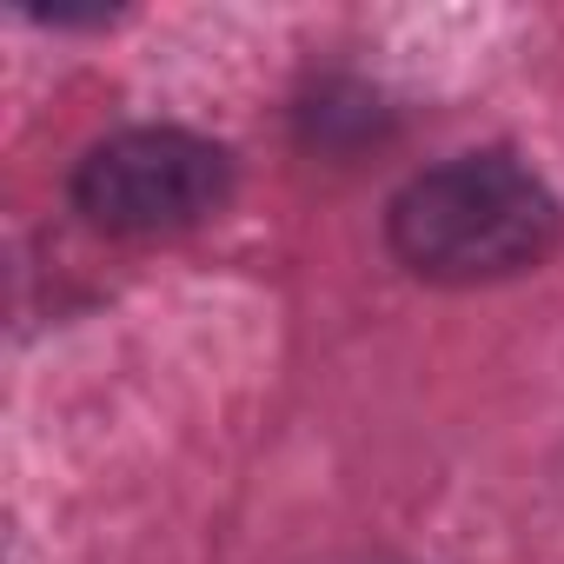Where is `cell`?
I'll use <instances>...</instances> for the list:
<instances>
[{
  "label": "cell",
  "mask_w": 564,
  "mask_h": 564,
  "mask_svg": "<svg viewBox=\"0 0 564 564\" xmlns=\"http://www.w3.org/2000/svg\"><path fill=\"white\" fill-rule=\"evenodd\" d=\"M386 246L425 286H505L557 259L564 199L511 147H471L412 173L386 206Z\"/></svg>",
  "instance_id": "cell-1"
},
{
  "label": "cell",
  "mask_w": 564,
  "mask_h": 564,
  "mask_svg": "<svg viewBox=\"0 0 564 564\" xmlns=\"http://www.w3.org/2000/svg\"><path fill=\"white\" fill-rule=\"evenodd\" d=\"M232 186H239L232 147L213 140V133L173 127V120L120 127V133L94 140L67 173L74 213L94 232H113V239L193 232V226H206L232 206Z\"/></svg>",
  "instance_id": "cell-2"
}]
</instances>
